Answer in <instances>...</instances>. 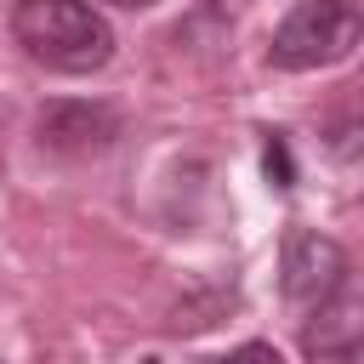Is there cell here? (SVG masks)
Returning a JSON list of instances; mask_svg holds the SVG:
<instances>
[{"mask_svg":"<svg viewBox=\"0 0 364 364\" xmlns=\"http://www.w3.org/2000/svg\"><path fill=\"white\" fill-rule=\"evenodd\" d=\"M11 34L34 63H46L57 74H91L114 57L108 17L91 6H74V0H23L11 11Z\"/></svg>","mask_w":364,"mask_h":364,"instance_id":"obj_1","label":"cell"},{"mask_svg":"<svg viewBox=\"0 0 364 364\" xmlns=\"http://www.w3.org/2000/svg\"><path fill=\"white\" fill-rule=\"evenodd\" d=\"M364 34V17L358 6H341V0H301L284 11V23L273 28V68H324V63H341Z\"/></svg>","mask_w":364,"mask_h":364,"instance_id":"obj_2","label":"cell"},{"mask_svg":"<svg viewBox=\"0 0 364 364\" xmlns=\"http://www.w3.org/2000/svg\"><path fill=\"white\" fill-rule=\"evenodd\" d=\"M347 284V256L336 239L313 233V228H296L284 239V296L290 301H307V307H330Z\"/></svg>","mask_w":364,"mask_h":364,"instance_id":"obj_3","label":"cell"},{"mask_svg":"<svg viewBox=\"0 0 364 364\" xmlns=\"http://www.w3.org/2000/svg\"><path fill=\"white\" fill-rule=\"evenodd\" d=\"M40 131H57L51 142H68V148H102L114 136V114H102V108H46Z\"/></svg>","mask_w":364,"mask_h":364,"instance_id":"obj_4","label":"cell"},{"mask_svg":"<svg viewBox=\"0 0 364 364\" xmlns=\"http://www.w3.org/2000/svg\"><path fill=\"white\" fill-rule=\"evenodd\" d=\"M216 364H284V358H279V347H267V341H245V347H233V353L216 358Z\"/></svg>","mask_w":364,"mask_h":364,"instance_id":"obj_5","label":"cell"}]
</instances>
